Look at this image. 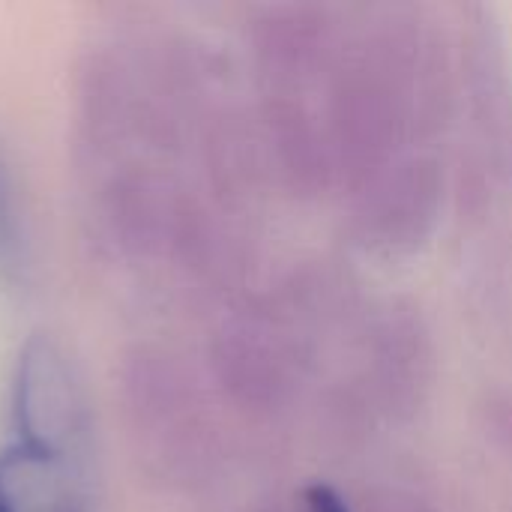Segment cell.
I'll list each match as a JSON object with an SVG mask.
<instances>
[{
    "label": "cell",
    "instance_id": "cell-4",
    "mask_svg": "<svg viewBox=\"0 0 512 512\" xmlns=\"http://www.w3.org/2000/svg\"><path fill=\"white\" fill-rule=\"evenodd\" d=\"M462 75L483 165L492 180L512 183V72L495 24L477 27L465 39Z\"/></svg>",
    "mask_w": 512,
    "mask_h": 512
},
{
    "label": "cell",
    "instance_id": "cell-3",
    "mask_svg": "<svg viewBox=\"0 0 512 512\" xmlns=\"http://www.w3.org/2000/svg\"><path fill=\"white\" fill-rule=\"evenodd\" d=\"M18 426L24 444L75 462L87 432V408L72 366L48 342L30 345L21 360Z\"/></svg>",
    "mask_w": 512,
    "mask_h": 512
},
{
    "label": "cell",
    "instance_id": "cell-5",
    "mask_svg": "<svg viewBox=\"0 0 512 512\" xmlns=\"http://www.w3.org/2000/svg\"><path fill=\"white\" fill-rule=\"evenodd\" d=\"M255 48L276 84H303L324 69H336V24L327 9L291 3L267 9L255 24Z\"/></svg>",
    "mask_w": 512,
    "mask_h": 512
},
{
    "label": "cell",
    "instance_id": "cell-1",
    "mask_svg": "<svg viewBox=\"0 0 512 512\" xmlns=\"http://www.w3.org/2000/svg\"><path fill=\"white\" fill-rule=\"evenodd\" d=\"M441 210V162L423 153L399 156L357 183L354 234L378 255H408L429 240Z\"/></svg>",
    "mask_w": 512,
    "mask_h": 512
},
{
    "label": "cell",
    "instance_id": "cell-8",
    "mask_svg": "<svg viewBox=\"0 0 512 512\" xmlns=\"http://www.w3.org/2000/svg\"><path fill=\"white\" fill-rule=\"evenodd\" d=\"M300 512H354L348 507V501L327 483H312L303 489L300 495Z\"/></svg>",
    "mask_w": 512,
    "mask_h": 512
},
{
    "label": "cell",
    "instance_id": "cell-2",
    "mask_svg": "<svg viewBox=\"0 0 512 512\" xmlns=\"http://www.w3.org/2000/svg\"><path fill=\"white\" fill-rule=\"evenodd\" d=\"M366 381L375 405L390 417L414 414L435 381V342L411 303H390L369 327Z\"/></svg>",
    "mask_w": 512,
    "mask_h": 512
},
{
    "label": "cell",
    "instance_id": "cell-7",
    "mask_svg": "<svg viewBox=\"0 0 512 512\" xmlns=\"http://www.w3.org/2000/svg\"><path fill=\"white\" fill-rule=\"evenodd\" d=\"M480 414H483V429L489 441L512 462V393L486 396Z\"/></svg>",
    "mask_w": 512,
    "mask_h": 512
},
{
    "label": "cell",
    "instance_id": "cell-6",
    "mask_svg": "<svg viewBox=\"0 0 512 512\" xmlns=\"http://www.w3.org/2000/svg\"><path fill=\"white\" fill-rule=\"evenodd\" d=\"M75 462L30 444L0 453V512H81Z\"/></svg>",
    "mask_w": 512,
    "mask_h": 512
}]
</instances>
